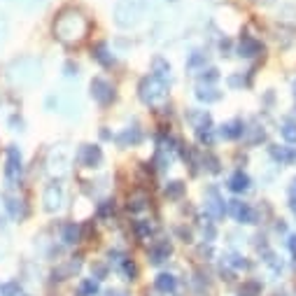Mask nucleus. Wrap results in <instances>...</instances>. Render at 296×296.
I'll list each match as a JSON object with an SVG mask.
<instances>
[{
    "label": "nucleus",
    "instance_id": "30",
    "mask_svg": "<svg viewBox=\"0 0 296 296\" xmlns=\"http://www.w3.org/2000/svg\"><path fill=\"white\" fill-rule=\"evenodd\" d=\"M5 215H7V208H5V201L0 198V224L5 221Z\"/></svg>",
    "mask_w": 296,
    "mask_h": 296
},
{
    "label": "nucleus",
    "instance_id": "12",
    "mask_svg": "<svg viewBox=\"0 0 296 296\" xmlns=\"http://www.w3.org/2000/svg\"><path fill=\"white\" fill-rule=\"evenodd\" d=\"M61 238H63L65 245H77V243L82 240L80 224H77V221H68V224H63V229H61Z\"/></svg>",
    "mask_w": 296,
    "mask_h": 296
},
{
    "label": "nucleus",
    "instance_id": "2",
    "mask_svg": "<svg viewBox=\"0 0 296 296\" xmlns=\"http://www.w3.org/2000/svg\"><path fill=\"white\" fill-rule=\"evenodd\" d=\"M150 12V0H117L115 24L119 28H136Z\"/></svg>",
    "mask_w": 296,
    "mask_h": 296
},
{
    "label": "nucleus",
    "instance_id": "34",
    "mask_svg": "<svg viewBox=\"0 0 296 296\" xmlns=\"http://www.w3.org/2000/svg\"><path fill=\"white\" fill-rule=\"evenodd\" d=\"M82 296H84V294H82Z\"/></svg>",
    "mask_w": 296,
    "mask_h": 296
},
{
    "label": "nucleus",
    "instance_id": "10",
    "mask_svg": "<svg viewBox=\"0 0 296 296\" xmlns=\"http://www.w3.org/2000/svg\"><path fill=\"white\" fill-rule=\"evenodd\" d=\"M261 51V42L252 35H243L240 42H238V56L243 59H254L256 54Z\"/></svg>",
    "mask_w": 296,
    "mask_h": 296
},
{
    "label": "nucleus",
    "instance_id": "17",
    "mask_svg": "<svg viewBox=\"0 0 296 296\" xmlns=\"http://www.w3.org/2000/svg\"><path fill=\"white\" fill-rule=\"evenodd\" d=\"M154 287L159 291H163V294H168V291H175L177 280H175V275H171V273H161V275H156Z\"/></svg>",
    "mask_w": 296,
    "mask_h": 296
},
{
    "label": "nucleus",
    "instance_id": "25",
    "mask_svg": "<svg viewBox=\"0 0 296 296\" xmlns=\"http://www.w3.org/2000/svg\"><path fill=\"white\" fill-rule=\"evenodd\" d=\"M201 63H206V54H203V51H194V54H191V59L187 61V65H189V68H198Z\"/></svg>",
    "mask_w": 296,
    "mask_h": 296
},
{
    "label": "nucleus",
    "instance_id": "18",
    "mask_svg": "<svg viewBox=\"0 0 296 296\" xmlns=\"http://www.w3.org/2000/svg\"><path fill=\"white\" fill-rule=\"evenodd\" d=\"M168 254H171V245H168V243H159V245H154L150 250L152 264H161V261H166Z\"/></svg>",
    "mask_w": 296,
    "mask_h": 296
},
{
    "label": "nucleus",
    "instance_id": "26",
    "mask_svg": "<svg viewBox=\"0 0 296 296\" xmlns=\"http://www.w3.org/2000/svg\"><path fill=\"white\" fill-rule=\"evenodd\" d=\"M82 291H84V296L86 294L94 296L96 291H98V282H96V280H84V282H82Z\"/></svg>",
    "mask_w": 296,
    "mask_h": 296
},
{
    "label": "nucleus",
    "instance_id": "24",
    "mask_svg": "<svg viewBox=\"0 0 296 296\" xmlns=\"http://www.w3.org/2000/svg\"><path fill=\"white\" fill-rule=\"evenodd\" d=\"M121 268H124V273L128 275V280H136V275H138V268H136V264L131 259H124L121 261Z\"/></svg>",
    "mask_w": 296,
    "mask_h": 296
},
{
    "label": "nucleus",
    "instance_id": "16",
    "mask_svg": "<svg viewBox=\"0 0 296 296\" xmlns=\"http://www.w3.org/2000/svg\"><path fill=\"white\" fill-rule=\"evenodd\" d=\"M94 59L98 61L101 65H105V68H110V65H115V56L110 54V49H107L105 42H98V45L94 47Z\"/></svg>",
    "mask_w": 296,
    "mask_h": 296
},
{
    "label": "nucleus",
    "instance_id": "1",
    "mask_svg": "<svg viewBox=\"0 0 296 296\" xmlns=\"http://www.w3.org/2000/svg\"><path fill=\"white\" fill-rule=\"evenodd\" d=\"M89 30V21L77 10H63L54 21V35L63 45H77Z\"/></svg>",
    "mask_w": 296,
    "mask_h": 296
},
{
    "label": "nucleus",
    "instance_id": "22",
    "mask_svg": "<svg viewBox=\"0 0 296 296\" xmlns=\"http://www.w3.org/2000/svg\"><path fill=\"white\" fill-rule=\"evenodd\" d=\"M182 191H184V184H182V182H171V184L166 187V196H168V198H180Z\"/></svg>",
    "mask_w": 296,
    "mask_h": 296
},
{
    "label": "nucleus",
    "instance_id": "28",
    "mask_svg": "<svg viewBox=\"0 0 296 296\" xmlns=\"http://www.w3.org/2000/svg\"><path fill=\"white\" fill-rule=\"evenodd\" d=\"M10 126H12V131H21V126H24V121H21L19 119V117H12V119H10Z\"/></svg>",
    "mask_w": 296,
    "mask_h": 296
},
{
    "label": "nucleus",
    "instance_id": "9",
    "mask_svg": "<svg viewBox=\"0 0 296 296\" xmlns=\"http://www.w3.org/2000/svg\"><path fill=\"white\" fill-rule=\"evenodd\" d=\"M229 210H231V215L236 217V221H240V224H254L256 221L254 208H252L250 203H245V201H231Z\"/></svg>",
    "mask_w": 296,
    "mask_h": 296
},
{
    "label": "nucleus",
    "instance_id": "14",
    "mask_svg": "<svg viewBox=\"0 0 296 296\" xmlns=\"http://www.w3.org/2000/svg\"><path fill=\"white\" fill-rule=\"evenodd\" d=\"M5 208H7V215H10L12 219H24L26 217V206L21 198H16V196H10V198H7Z\"/></svg>",
    "mask_w": 296,
    "mask_h": 296
},
{
    "label": "nucleus",
    "instance_id": "6",
    "mask_svg": "<svg viewBox=\"0 0 296 296\" xmlns=\"http://www.w3.org/2000/svg\"><path fill=\"white\" fill-rule=\"evenodd\" d=\"M21 171H24V159H21V152H19V147L10 145V147H7V152H5V177H7V182L19 180Z\"/></svg>",
    "mask_w": 296,
    "mask_h": 296
},
{
    "label": "nucleus",
    "instance_id": "32",
    "mask_svg": "<svg viewBox=\"0 0 296 296\" xmlns=\"http://www.w3.org/2000/svg\"><path fill=\"white\" fill-rule=\"evenodd\" d=\"M291 210L296 212V198H291Z\"/></svg>",
    "mask_w": 296,
    "mask_h": 296
},
{
    "label": "nucleus",
    "instance_id": "13",
    "mask_svg": "<svg viewBox=\"0 0 296 296\" xmlns=\"http://www.w3.org/2000/svg\"><path fill=\"white\" fill-rule=\"evenodd\" d=\"M229 189H231L233 194H243V191H247L250 189V177H247L243 171H236L231 177H229Z\"/></svg>",
    "mask_w": 296,
    "mask_h": 296
},
{
    "label": "nucleus",
    "instance_id": "20",
    "mask_svg": "<svg viewBox=\"0 0 296 296\" xmlns=\"http://www.w3.org/2000/svg\"><path fill=\"white\" fill-rule=\"evenodd\" d=\"M280 133L287 142H296V121H282Z\"/></svg>",
    "mask_w": 296,
    "mask_h": 296
},
{
    "label": "nucleus",
    "instance_id": "31",
    "mask_svg": "<svg viewBox=\"0 0 296 296\" xmlns=\"http://www.w3.org/2000/svg\"><path fill=\"white\" fill-rule=\"evenodd\" d=\"M289 250H291V254L296 256V236H291V238H289Z\"/></svg>",
    "mask_w": 296,
    "mask_h": 296
},
{
    "label": "nucleus",
    "instance_id": "15",
    "mask_svg": "<svg viewBox=\"0 0 296 296\" xmlns=\"http://www.w3.org/2000/svg\"><path fill=\"white\" fill-rule=\"evenodd\" d=\"M152 77H156V80H161V82H168L171 80V63H166V61L161 59H154L152 61Z\"/></svg>",
    "mask_w": 296,
    "mask_h": 296
},
{
    "label": "nucleus",
    "instance_id": "5",
    "mask_svg": "<svg viewBox=\"0 0 296 296\" xmlns=\"http://www.w3.org/2000/svg\"><path fill=\"white\" fill-rule=\"evenodd\" d=\"M89 89H91V98H94L98 105H110V103L115 101V86H112L105 77H94Z\"/></svg>",
    "mask_w": 296,
    "mask_h": 296
},
{
    "label": "nucleus",
    "instance_id": "8",
    "mask_svg": "<svg viewBox=\"0 0 296 296\" xmlns=\"http://www.w3.org/2000/svg\"><path fill=\"white\" fill-rule=\"evenodd\" d=\"M77 161L84 168H98L103 163V152L98 145H82L77 152Z\"/></svg>",
    "mask_w": 296,
    "mask_h": 296
},
{
    "label": "nucleus",
    "instance_id": "33",
    "mask_svg": "<svg viewBox=\"0 0 296 296\" xmlns=\"http://www.w3.org/2000/svg\"><path fill=\"white\" fill-rule=\"evenodd\" d=\"M294 191H296V180H294Z\"/></svg>",
    "mask_w": 296,
    "mask_h": 296
},
{
    "label": "nucleus",
    "instance_id": "23",
    "mask_svg": "<svg viewBox=\"0 0 296 296\" xmlns=\"http://www.w3.org/2000/svg\"><path fill=\"white\" fill-rule=\"evenodd\" d=\"M112 212H115V201H101L98 203V217H101V219L110 217Z\"/></svg>",
    "mask_w": 296,
    "mask_h": 296
},
{
    "label": "nucleus",
    "instance_id": "19",
    "mask_svg": "<svg viewBox=\"0 0 296 296\" xmlns=\"http://www.w3.org/2000/svg\"><path fill=\"white\" fill-rule=\"evenodd\" d=\"M196 98L201 103H215L221 98V94L217 89H212V86H198V91H196Z\"/></svg>",
    "mask_w": 296,
    "mask_h": 296
},
{
    "label": "nucleus",
    "instance_id": "3",
    "mask_svg": "<svg viewBox=\"0 0 296 296\" xmlns=\"http://www.w3.org/2000/svg\"><path fill=\"white\" fill-rule=\"evenodd\" d=\"M10 80L19 86H30L40 80V61L33 59V56H24V59H16L10 65Z\"/></svg>",
    "mask_w": 296,
    "mask_h": 296
},
{
    "label": "nucleus",
    "instance_id": "7",
    "mask_svg": "<svg viewBox=\"0 0 296 296\" xmlns=\"http://www.w3.org/2000/svg\"><path fill=\"white\" fill-rule=\"evenodd\" d=\"M65 201V194H63V187L59 182H49L42 191V203H45V210L47 212H56Z\"/></svg>",
    "mask_w": 296,
    "mask_h": 296
},
{
    "label": "nucleus",
    "instance_id": "11",
    "mask_svg": "<svg viewBox=\"0 0 296 296\" xmlns=\"http://www.w3.org/2000/svg\"><path fill=\"white\" fill-rule=\"evenodd\" d=\"M243 133H245V124H243L240 119L226 121V124L219 128V136L224 138V140H238Z\"/></svg>",
    "mask_w": 296,
    "mask_h": 296
},
{
    "label": "nucleus",
    "instance_id": "27",
    "mask_svg": "<svg viewBox=\"0 0 296 296\" xmlns=\"http://www.w3.org/2000/svg\"><path fill=\"white\" fill-rule=\"evenodd\" d=\"M217 77H219V75H217L215 68H208V70L203 68V72H201V82H215Z\"/></svg>",
    "mask_w": 296,
    "mask_h": 296
},
{
    "label": "nucleus",
    "instance_id": "21",
    "mask_svg": "<svg viewBox=\"0 0 296 296\" xmlns=\"http://www.w3.org/2000/svg\"><path fill=\"white\" fill-rule=\"evenodd\" d=\"M271 154L275 156L278 161H285V163H289V161L296 159V154H294V152H287V147H280V150H278V147H273Z\"/></svg>",
    "mask_w": 296,
    "mask_h": 296
},
{
    "label": "nucleus",
    "instance_id": "29",
    "mask_svg": "<svg viewBox=\"0 0 296 296\" xmlns=\"http://www.w3.org/2000/svg\"><path fill=\"white\" fill-rule=\"evenodd\" d=\"M5 33H7V21L3 19V14H0V40L5 38Z\"/></svg>",
    "mask_w": 296,
    "mask_h": 296
},
{
    "label": "nucleus",
    "instance_id": "4",
    "mask_svg": "<svg viewBox=\"0 0 296 296\" xmlns=\"http://www.w3.org/2000/svg\"><path fill=\"white\" fill-rule=\"evenodd\" d=\"M138 91H140V101L145 103V105H159V103L166 101V96H168L166 82L156 80V77H152V75L140 82Z\"/></svg>",
    "mask_w": 296,
    "mask_h": 296
}]
</instances>
